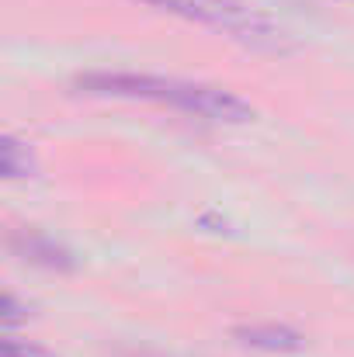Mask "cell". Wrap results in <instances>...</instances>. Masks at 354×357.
<instances>
[{
  "mask_svg": "<svg viewBox=\"0 0 354 357\" xmlns=\"http://www.w3.org/2000/svg\"><path fill=\"white\" fill-rule=\"evenodd\" d=\"M0 357H56L52 351L31 344V340H21V337H7L3 347H0Z\"/></svg>",
  "mask_w": 354,
  "mask_h": 357,
  "instance_id": "cell-6",
  "label": "cell"
},
{
  "mask_svg": "<svg viewBox=\"0 0 354 357\" xmlns=\"http://www.w3.org/2000/svg\"><path fill=\"white\" fill-rule=\"evenodd\" d=\"M10 250H14L21 260H31V264H42V267L70 271V264H73L63 246H56L52 239L35 233V229H17V233H10Z\"/></svg>",
  "mask_w": 354,
  "mask_h": 357,
  "instance_id": "cell-4",
  "label": "cell"
},
{
  "mask_svg": "<svg viewBox=\"0 0 354 357\" xmlns=\"http://www.w3.org/2000/svg\"><path fill=\"white\" fill-rule=\"evenodd\" d=\"M142 3L177 14V17H188V21H198V24H209L216 31H226L230 38L250 45V49H264V52L292 49L288 31L278 21H271L264 10H257L243 0H142Z\"/></svg>",
  "mask_w": 354,
  "mask_h": 357,
  "instance_id": "cell-2",
  "label": "cell"
},
{
  "mask_svg": "<svg viewBox=\"0 0 354 357\" xmlns=\"http://www.w3.org/2000/svg\"><path fill=\"white\" fill-rule=\"evenodd\" d=\"M233 337L243 347H253V351H271V354H295L302 351V333H295L292 326H281V323H250V326H236Z\"/></svg>",
  "mask_w": 354,
  "mask_h": 357,
  "instance_id": "cell-3",
  "label": "cell"
},
{
  "mask_svg": "<svg viewBox=\"0 0 354 357\" xmlns=\"http://www.w3.org/2000/svg\"><path fill=\"white\" fill-rule=\"evenodd\" d=\"M17 319H24V312H21L14 291H7V295H3V326H14Z\"/></svg>",
  "mask_w": 354,
  "mask_h": 357,
  "instance_id": "cell-7",
  "label": "cell"
},
{
  "mask_svg": "<svg viewBox=\"0 0 354 357\" xmlns=\"http://www.w3.org/2000/svg\"><path fill=\"white\" fill-rule=\"evenodd\" d=\"M0 174L7 181H17V177H31L35 174V156L31 149L14 139V135H3V146H0Z\"/></svg>",
  "mask_w": 354,
  "mask_h": 357,
  "instance_id": "cell-5",
  "label": "cell"
},
{
  "mask_svg": "<svg viewBox=\"0 0 354 357\" xmlns=\"http://www.w3.org/2000/svg\"><path fill=\"white\" fill-rule=\"evenodd\" d=\"M80 94L91 98H125V101H156V105H174L188 115H202L212 121H250L253 108L223 87L198 84V80H181V77H160V73H84L73 84Z\"/></svg>",
  "mask_w": 354,
  "mask_h": 357,
  "instance_id": "cell-1",
  "label": "cell"
}]
</instances>
